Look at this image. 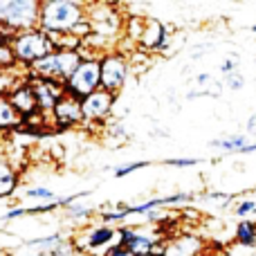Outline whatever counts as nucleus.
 I'll list each match as a JSON object with an SVG mask.
<instances>
[{"label": "nucleus", "mask_w": 256, "mask_h": 256, "mask_svg": "<svg viewBox=\"0 0 256 256\" xmlns=\"http://www.w3.org/2000/svg\"><path fill=\"white\" fill-rule=\"evenodd\" d=\"M240 61H238V54H232L230 58H225V61L220 63V74L222 76H230V74H234V72H240Z\"/></svg>", "instance_id": "nucleus-27"}, {"label": "nucleus", "mask_w": 256, "mask_h": 256, "mask_svg": "<svg viewBox=\"0 0 256 256\" xmlns=\"http://www.w3.org/2000/svg\"><path fill=\"white\" fill-rule=\"evenodd\" d=\"M250 32H252V34H256V22H254L252 27H250Z\"/></svg>", "instance_id": "nucleus-38"}, {"label": "nucleus", "mask_w": 256, "mask_h": 256, "mask_svg": "<svg viewBox=\"0 0 256 256\" xmlns=\"http://www.w3.org/2000/svg\"><path fill=\"white\" fill-rule=\"evenodd\" d=\"M18 186H20V173H18V168L12 164V160L0 155V200L12 198Z\"/></svg>", "instance_id": "nucleus-15"}, {"label": "nucleus", "mask_w": 256, "mask_h": 256, "mask_svg": "<svg viewBox=\"0 0 256 256\" xmlns=\"http://www.w3.org/2000/svg\"><path fill=\"white\" fill-rule=\"evenodd\" d=\"M245 128H248L250 135H256V110L250 115V120H248V124H245Z\"/></svg>", "instance_id": "nucleus-34"}, {"label": "nucleus", "mask_w": 256, "mask_h": 256, "mask_svg": "<svg viewBox=\"0 0 256 256\" xmlns=\"http://www.w3.org/2000/svg\"><path fill=\"white\" fill-rule=\"evenodd\" d=\"M200 50H194L191 52V58H200L202 54H207V52H212V45H198Z\"/></svg>", "instance_id": "nucleus-33"}, {"label": "nucleus", "mask_w": 256, "mask_h": 256, "mask_svg": "<svg viewBox=\"0 0 256 256\" xmlns=\"http://www.w3.org/2000/svg\"><path fill=\"white\" fill-rule=\"evenodd\" d=\"M99 70H102V88L112 94H120L124 90L128 76H130V58L122 50H110L102 54L99 58Z\"/></svg>", "instance_id": "nucleus-5"}, {"label": "nucleus", "mask_w": 256, "mask_h": 256, "mask_svg": "<svg viewBox=\"0 0 256 256\" xmlns=\"http://www.w3.org/2000/svg\"><path fill=\"white\" fill-rule=\"evenodd\" d=\"M204 243L196 234H176L164 238V254L166 256H200Z\"/></svg>", "instance_id": "nucleus-12"}, {"label": "nucleus", "mask_w": 256, "mask_h": 256, "mask_svg": "<svg viewBox=\"0 0 256 256\" xmlns=\"http://www.w3.org/2000/svg\"><path fill=\"white\" fill-rule=\"evenodd\" d=\"M27 256H56L54 252H34V254H27Z\"/></svg>", "instance_id": "nucleus-36"}, {"label": "nucleus", "mask_w": 256, "mask_h": 256, "mask_svg": "<svg viewBox=\"0 0 256 256\" xmlns=\"http://www.w3.org/2000/svg\"><path fill=\"white\" fill-rule=\"evenodd\" d=\"M202 162L200 158H166L162 160L164 166H173V168H191V166H198Z\"/></svg>", "instance_id": "nucleus-25"}, {"label": "nucleus", "mask_w": 256, "mask_h": 256, "mask_svg": "<svg viewBox=\"0 0 256 256\" xmlns=\"http://www.w3.org/2000/svg\"><path fill=\"white\" fill-rule=\"evenodd\" d=\"M52 124L58 130H72L76 126H84V112H81V102L72 94H63L61 102L52 110Z\"/></svg>", "instance_id": "nucleus-10"}, {"label": "nucleus", "mask_w": 256, "mask_h": 256, "mask_svg": "<svg viewBox=\"0 0 256 256\" xmlns=\"http://www.w3.org/2000/svg\"><path fill=\"white\" fill-rule=\"evenodd\" d=\"M72 238H74L79 252L102 256L108 248L117 245V227L106 225V222H92L88 227H81Z\"/></svg>", "instance_id": "nucleus-6"}, {"label": "nucleus", "mask_w": 256, "mask_h": 256, "mask_svg": "<svg viewBox=\"0 0 256 256\" xmlns=\"http://www.w3.org/2000/svg\"><path fill=\"white\" fill-rule=\"evenodd\" d=\"M81 56L79 52H66V50H54L52 54H48L45 58H40L38 63L27 70L30 76L36 79H50V81H58V84H66L72 76V72L79 68Z\"/></svg>", "instance_id": "nucleus-4"}, {"label": "nucleus", "mask_w": 256, "mask_h": 256, "mask_svg": "<svg viewBox=\"0 0 256 256\" xmlns=\"http://www.w3.org/2000/svg\"><path fill=\"white\" fill-rule=\"evenodd\" d=\"M250 153H256V142H250V144L245 146V148L240 150L238 155H250Z\"/></svg>", "instance_id": "nucleus-35"}, {"label": "nucleus", "mask_w": 256, "mask_h": 256, "mask_svg": "<svg viewBox=\"0 0 256 256\" xmlns=\"http://www.w3.org/2000/svg\"><path fill=\"white\" fill-rule=\"evenodd\" d=\"M16 56H14V50L9 45V40H0V70H12L16 68Z\"/></svg>", "instance_id": "nucleus-24"}, {"label": "nucleus", "mask_w": 256, "mask_h": 256, "mask_svg": "<svg viewBox=\"0 0 256 256\" xmlns=\"http://www.w3.org/2000/svg\"><path fill=\"white\" fill-rule=\"evenodd\" d=\"M234 236H236V243H238L240 248H248V250L256 248V220H250V218L238 220L236 222Z\"/></svg>", "instance_id": "nucleus-19"}, {"label": "nucleus", "mask_w": 256, "mask_h": 256, "mask_svg": "<svg viewBox=\"0 0 256 256\" xmlns=\"http://www.w3.org/2000/svg\"><path fill=\"white\" fill-rule=\"evenodd\" d=\"M160 240H164L162 234H160V230L146 232V230H140V227H137V230H135V236L128 240L124 248H126L132 256H153V250L158 248Z\"/></svg>", "instance_id": "nucleus-14"}, {"label": "nucleus", "mask_w": 256, "mask_h": 256, "mask_svg": "<svg viewBox=\"0 0 256 256\" xmlns=\"http://www.w3.org/2000/svg\"><path fill=\"white\" fill-rule=\"evenodd\" d=\"M40 0H0V40H9L20 32L36 30Z\"/></svg>", "instance_id": "nucleus-2"}, {"label": "nucleus", "mask_w": 256, "mask_h": 256, "mask_svg": "<svg viewBox=\"0 0 256 256\" xmlns=\"http://www.w3.org/2000/svg\"><path fill=\"white\" fill-rule=\"evenodd\" d=\"M150 162L148 160H137V162H126V164H120V166H112V178L115 180H122V178L130 176L135 171H142V168H148Z\"/></svg>", "instance_id": "nucleus-23"}, {"label": "nucleus", "mask_w": 256, "mask_h": 256, "mask_svg": "<svg viewBox=\"0 0 256 256\" xmlns=\"http://www.w3.org/2000/svg\"><path fill=\"white\" fill-rule=\"evenodd\" d=\"M254 191L250 189V191H243L240 194V198L236 200L234 204H232V214H234L238 220H245L248 216H252L254 214V209H256V198H254Z\"/></svg>", "instance_id": "nucleus-21"}, {"label": "nucleus", "mask_w": 256, "mask_h": 256, "mask_svg": "<svg viewBox=\"0 0 256 256\" xmlns=\"http://www.w3.org/2000/svg\"><path fill=\"white\" fill-rule=\"evenodd\" d=\"M22 196L30 200H36V202H54L58 198L56 191H52L50 186H43V184H34V186H27L22 191Z\"/></svg>", "instance_id": "nucleus-22"}, {"label": "nucleus", "mask_w": 256, "mask_h": 256, "mask_svg": "<svg viewBox=\"0 0 256 256\" xmlns=\"http://www.w3.org/2000/svg\"><path fill=\"white\" fill-rule=\"evenodd\" d=\"M63 212H66L68 220L74 222V225H84V222H88L92 216H97L94 207H90V204H84L81 200H79V202H72L70 207H66Z\"/></svg>", "instance_id": "nucleus-20"}, {"label": "nucleus", "mask_w": 256, "mask_h": 256, "mask_svg": "<svg viewBox=\"0 0 256 256\" xmlns=\"http://www.w3.org/2000/svg\"><path fill=\"white\" fill-rule=\"evenodd\" d=\"M212 84H214V76L209 74V72H198L196 79H194V86L196 88H200V90H209L212 88Z\"/></svg>", "instance_id": "nucleus-29"}, {"label": "nucleus", "mask_w": 256, "mask_h": 256, "mask_svg": "<svg viewBox=\"0 0 256 256\" xmlns=\"http://www.w3.org/2000/svg\"><path fill=\"white\" fill-rule=\"evenodd\" d=\"M108 135L115 137V140L126 142L130 132H128V128H126L124 122H122V120H115V122H110V124H108Z\"/></svg>", "instance_id": "nucleus-26"}, {"label": "nucleus", "mask_w": 256, "mask_h": 256, "mask_svg": "<svg viewBox=\"0 0 256 256\" xmlns=\"http://www.w3.org/2000/svg\"><path fill=\"white\" fill-rule=\"evenodd\" d=\"M84 18H88V2H81V0H40L38 30L45 34H70Z\"/></svg>", "instance_id": "nucleus-1"}, {"label": "nucleus", "mask_w": 256, "mask_h": 256, "mask_svg": "<svg viewBox=\"0 0 256 256\" xmlns=\"http://www.w3.org/2000/svg\"><path fill=\"white\" fill-rule=\"evenodd\" d=\"M102 256H132L128 250L124 248V245H112V248H108L106 252H104Z\"/></svg>", "instance_id": "nucleus-31"}, {"label": "nucleus", "mask_w": 256, "mask_h": 256, "mask_svg": "<svg viewBox=\"0 0 256 256\" xmlns=\"http://www.w3.org/2000/svg\"><path fill=\"white\" fill-rule=\"evenodd\" d=\"M9 45H12V50H14L16 63L20 68H25V70H30L34 63H38L40 58H45L48 54L54 52V45H52V40H50V36L45 34V32H40L38 27L16 34Z\"/></svg>", "instance_id": "nucleus-3"}, {"label": "nucleus", "mask_w": 256, "mask_h": 256, "mask_svg": "<svg viewBox=\"0 0 256 256\" xmlns=\"http://www.w3.org/2000/svg\"><path fill=\"white\" fill-rule=\"evenodd\" d=\"M7 99L12 102V106L20 112V117H30L34 112H38V102H36V94H34V88H32L30 79L22 81L20 86L12 90L7 94Z\"/></svg>", "instance_id": "nucleus-13"}, {"label": "nucleus", "mask_w": 256, "mask_h": 256, "mask_svg": "<svg viewBox=\"0 0 256 256\" xmlns=\"http://www.w3.org/2000/svg\"><path fill=\"white\" fill-rule=\"evenodd\" d=\"M25 216H27L25 207H14V209H9V212H4L2 216H0V220L9 222V220H18V218H25Z\"/></svg>", "instance_id": "nucleus-30"}, {"label": "nucleus", "mask_w": 256, "mask_h": 256, "mask_svg": "<svg viewBox=\"0 0 256 256\" xmlns=\"http://www.w3.org/2000/svg\"><path fill=\"white\" fill-rule=\"evenodd\" d=\"M117 104V94L99 88L97 92L81 99V112H84V126H104L112 115Z\"/></svg>", "instance_id": "nucleus-8"}, {"label": "nucleus", "mask_w": 256, "mask_h": 256, "mask_svg": "<svg viewBox=\"0 0 256 256\" xmlns=\"http://www.w3.org/2000/svg\"><path fill=\"white\" fill-rule=\"evenodd\" d=\"M30 84L34 88L36 102H38V110L43 115H52L54 106L61 102V97L66 94V88L58 81H50V79H36V76H30Z\"/></svg>", "instance_id": "nucleus-11"}, {"label": "nucleus", "mask_w": 256, "mask_h": 256, "mask_svg": "<svg viewBox=\"0 0 256 256\" xmlns=\"http://www.w3.org/2000/svg\"><path fill=\"white\" fill-rule=\"evenodd\" d=\"M222 86H225L227 90H232V92H238V90H243V88H245V76L240 74V72H234V74L225 76Z\"/></svg>", "instance_id": "nucleus-28"}, {"label": "nucleus", "mask_w": 256, "mask_h": 256, "mask_svg": "<svg viewBox=\"0 0 256 256\" xmlns=\"http://www.w3.org/2000/svg\"><path fill=\"white\" fill-rule=\"evenodd\" d=\"M74 256H94V254H86V252H76Z\"/></svg>", "instance_id": "nucleus-37"}, {"label": "nucleus", "mask_w": 256, "mask_h": 256, "mask_svg": "<svg viewBox=\"0 0 256 256\" xmlns=\"http://www.w3.org/2000/svg\"><path fill=\"white\" fill-rule=\"evenodd\" d=\"M27 79H30V74H27V70L20 66L12 68V70H0V97H7L16 86H20L22 81H27Z\"/></svg>", "instance_id": "nucleus-18"}, {"label": "nucleus", "mask_w": 256, "mask_h": 256, "mask_svg": "<svg viewBox=\"0 0 256 256\" xmlns=\"http://www.w3.org/2000/svg\"><path fill=\"white\" fill-rule=\"evenodd\" d=\"M202 97H209V92L207 90H200V88H194V90H189L186 92V102H194V99H202Z\"/></svg>", "instance_id": "nucleus-32"}, {"label": "nucleus", "mask_w": 256, "mask_h": 256, "mask_svg": "<svg viewBox=\"0 0 256 256\" xmlns=\"http://www.w3.org/2000/svg\"><path fill=\"white\" fill-rule=\"evenodd\" d=\"M168 43H171L168 25H164L162 20H158L153 16H146L144 32H142V38L137 43V50L144 54H158V52H166Z\"/></svg>", "instance_id": "nucleus-9"}, {"label": "nucleus", "mask_w": 256, "mask_h": 256, "mask_svg": "<svg viewBox=\"0 0 256 256\" xmlns=\"http://www.w3.org/2000/svg\"><path fill=\"white\" fill-rule=\"evenodd\" d=\"M68 94H72L74 99H86L88 94L97 92L102 88V70H99V58H86L79 63L72 76L63 84Z\"/></svg>", "instance_id": "nucleus-7"}, {"label": "nucleus", "mask_w": 256, "mask_h": 256, "mask_svg": "<svg viewBox=\"0 0 256 256\" xmlns=\"http://www.w3.org/2000/svg\"><path fill=\"white\" fill-rule=\"evenodd\" d=\"M22 126V117L16 108L12 106L7 97H0V130L9 132V130H20Z\"/></svg>", "instance_id": "nucleus-17"}, {"label": "nucleus", "mask_w": 256, "mask_h": 256, "mask_svg": "<svg viewBox=\"0 0 256 256\" xmlns=\"http://www.w3.org/2000/svg\"><path fill=\"white\" fill-rule=\"evenodd\" d=\"M250 144V137L248 135H220V137H214L209 142V148H216V150H222V153H230V155H238L245 146Z\"/></svg>", "instance_id": "nucleus-16"}]
</instances>
